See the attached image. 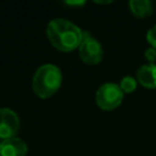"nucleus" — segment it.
Returning <instances> with one entry per match:
<instances>
[{
	"label": "nucleus",
	"instance_id": "nucleus-1",
	"mask_svg": "<svg viewBox=\"0 0 156 156\" xmlns=\"http://www.w3.org/2000/svg\"><path fill=\"white\" fill-rule=\"evenodd\" d=\"M46 35L55 49L62 52H69L79 48L84 32L65 18H55L49 22Z\"/></svg>",
	"mask_w": 156,
	"mask_h": 156
},
{
	"label": "nucleus",
	"instance_id": "nucleus-2",
	"mask_svg": "<svg viewBox=\"0 0 156 156\" xmlns=\"http://www.w3.org/2000/svg\"><path fill=\"white\" fill-rule=\"evenodd\" d=\"M62 84L61 69L52 65H41L34 73L32 79V88L34 94L40 99H48L52 96Z\"/></svg>",
	"mask_w": 156,
	"mask_h": 156
},
{
	"label": "nucleus",
	"instance_id": "nucleus-3",
	"mask_svg": "<svg viewBox=\"0 0 156 156\" xmlns=\"http://www.w3.org/2000/svg\"><path fill=\"white\" fill-rule=\"evenodd\" d=\"M123 91L119 88V84L116 83H105L102 84L95 95L98 106L101 110L111 111L117 108L123 101Z\"/></svg>",
	"mask_w": 156,
	"mask_h": 156
},
{
	"label": "nucleus",
	"instance_id": "nucleus-4",
	"mask_svg": "<svg viewBox=\"0 0 156 156\" xmlns=\"http://www.w3.org/2000/svg\"><path fill=\"white\" fill-rule=\"evenodd\" d=\"M79 57L87 65H98L104 56L101 44L88 32H84L83 40L78 48Z\"/></svg>",
	"mask_w": 156,
	"mask_h": 156
},
{
	"label": "nucleus",
	"instance_id": "nucleus-5",
	"mask_svg": "<svg viewBox=\"0 0 156 156\" xmlns=\"http://www.w3.org/2000/svg\"><path fill=\"white\" fill-rule=\"evenodd\" d=\"M20 129L18 115L7 107L0 108V139L6 140L15 138Z\"/></svg>",
	"mask_w": 156,
	"mask_h": 156
},
{
	"label": "nucleus",
	"instance_id": "nucleus-6",
	"mask_svg": "<svg viewBox=\"0 0 156 156\" xmlns=\"http://www.w3.org/2000/svg\"><path fill=\"white\" fill-rule=\"evenodd\" d=\"M28 146L20 138H11L0 143V156H27Z\"/></svg>",
	"mask_w": 156,
	"mask_h": 156
},
{
	"label": "nucleus",
	"instance_id": "nucleus-7",
	"mask_svg": "<svg viewBox=\"0 0 156 156\" xmlns=\"http://www.w3.org/2000/svg\"><path fill=\"white\" fill-rule=\"evenodd\" d=\"M138 82L146 89H156V65H143L136 72Z\"/></svg>",
	"mask_w": 156,
	"mask_h": 156
},
{
	"label": "nucleus",
	"instance_id": "nucleus-8",
	"mask_svg": "<svg viewBox=\"0 0 156 156\" xmlns=\"http://www.w3.org/2000/svg\"><path fill=\"white\" fill-rule=\"evenodd\" d=\"M128 5L130 12L139 18H145L150 16L154 11V4L149 0H132Z\"/></svg>",
	"mask_w": 156,
	"mask_h": 156
},
{
	"label": "nucleus",
	"instance_id": "nucleus-9",
	"mask_svg": "<svg viewBox=\"0 0 156 156\" xmlns=\"http://www.w3.org/2000/svg\"><path fill=\"white\" fill-rule=\"evenodd\" d=\"M119 88L122 89L123 93H133L135 89H136V80L135 78L130 77V76H126L122 78L121 83H119Z\"/></svg>",
	"mask_w": 156,
	"mask_h": 156
},
{
	"label": "nucleus",
	"instance_id": "nucleus-10",
	"mask_svg": "<svg viewBox=\"0 0 156 156\" xmlns=\"http://www.w3.org/2000/svg\"><path fill=\"white\" fill-rule=\"evenodd\" d=\"M146 40L151 45V48L156 49V26H154L152 28H150L147 30V33H146Z\"/></svg>",
	"mask_w": 156,
	"mask_h": 156
},
{
	"label": "nucleus",
	"instance_id": "nucleus-11",
	"mask_svg": "<svg viewBox=\"0 0 156 156\" xmlns=\"http://www.w3.org/2000/svg\"><path fill=\"white\" fill-rule=\"evenodd\" d=\"M144 56H145V58L147 60V62H149L150 65L155 63V61H156V49H154V48L150 46L149 49L145 50Z\"/></svg>",
	"mask_w": 156,
	"mask_h": 156
},
{
	"label": "nucleus",
	"instance_id": "nucleus-12",
	"mask_svg": "<svg viewBox=\"0 0 156 156\" xmlns=\"http://www.w3.org/2000/svg\"><path fill=\"white\" fill-rule=\"evenodd\" d=\"M68 5H72V6H74V5H84L85 2L84 1H79V2H67Z\"/></svg>",
	"mask_w": 156,
	"mask_h": 156
}]
</instances>
